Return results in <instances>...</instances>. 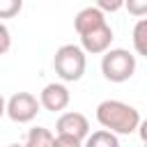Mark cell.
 <instances>
[{"label": "cell", "mask_w": 147, "mask_h": 147, "mask_svg": "<svg viewBox=\"0 0 147 147\" xmlns=\"http://www.w3.org/2000/svg\"><path fill=\"white\" fill-rule=\"evenodd\" d=\"M55 129L57 133L62 136H71L80 142H85V136L90 133V122L83 113H76V110H69V113H62L55 122Z\"/></svg>", "instance_id": "obj_7"}, {"label": "cell", "mask_w": 147, "mask_h": 147, "mask_svg": "<svg viewBox=\"0 0 147 147\" xmlns=\"http://www.w3.org/2000/svg\"><path fill=\"white\" fill-rule=\"evenodd\" d=\"M85 142H87L90 147H119L117 133H113V131H108V129H99V131H94L92 136L87 133V136H85Z\"/></svg>", "instance_id": "obj_10"}, {"label": "cell", "mask_w": 147, "mask_h": 147, "mask_svg": "<svg viewBox=\"0 0 147 147\" xmlns=\"http://www.w3.org/2000/svg\"><path fill=\"white\" fill-rule=\"evenodd\" d=\"M85 51L76 44H64L55 51L53 55V69L60 76V80L64 83H76L83 78L85 69H87V60H85Z\"/></svg>", "instance_id": "obj_2"}, {"label": "cell", "mask_w": 147, "mask_h": 147, "mask_svg": "<svg viewBox=\"0 0 147 147\" xmlns=\"http://www.w3.org/2000/svg\"><path fill=\"white\" fill-rule=\"evenodd\" d=\"M39 99L30 92H16L14 96H9V101L5 103V115L16 122V124H28L37 117L39 113Z\"/></svg>", "instance_id": "obj_4"}, {"label": "cell", "mask_w": 147, "mask_h": 147, "mask_svg": "<svg viewBox=\"0 0 147 147\" xmlns=\"http://www.w3.org/2000/svg\"><path fill=\"white\" fill-rule=\"evenodd\" d=\"M133 48H136V55H147V21L142 16L133 28Z\"/></svg>", "instance_id": "obj_11"}, {"label": "cell", "mask_w": 147, "mask_h": 147, "mask_svg": "<svg viewBox=\"0 0 147 147\" xmlns=\"http://www.w3.org/2000/svg\"><path fill=\"white\" fill-rule=\"evenodd\" d=\"M136 55L126 48H108L101 53V74L110 83H126L136 74Z\"/></svg>", "instance_id": "obj_3"}, {"label": "cell", "mask_w": 147, "mask_h": 147, "mask_svg": "<svg viewBox=\"0 0 147 147\" xmlns=\"http://www.w3.org/2000/svg\"><path fill=\"white\" fill-rule=\"evenodd\" d=\"M23 9V0H0V18H14Z\"/></svg>", "instance_id": "obj_12"}, {"label": "cell", "mask_w": 147, "mask_h": 147, "mask_svg": "<svg viewBox=\"0 0 147 147\" xmlns=\"http://www.w3.org/2000/svg\"><path fill=\"white\" fill-rule=\"evenodd\" d=\"M103 23H108V21H106V14H103L96 5H94V7H83V9L74 16V28H76L78 34H85V32H90V30L103 25Z\"/></svg>", "instance_id": "obj_8"}, {"label": "cell", "mask_w": 147, "mask_h": 147, "mask_svg": "<svg viewBox=\"0 0 147 147\" xmlns=\"http://www.w3.org/2000/svg\"><path fill=\"white\" fill-rule=\"evenodd\" d=\"M124 7H126V11H129L131 16H136V18H140V16L147 14V0H124Z\"/></svg>", "instance_id": "obj_13"}, {"label": "cell", "mask_w": 147, "mask_h": 147, "mask_svg": "<svg viewBox=\"0 0 147 147\" xmlns=\"http://www.w3.org/2000/svg\"><path fill=\"white\" fill-rule=\"evenodd\" d=\"M5 103H7V101H5V96H2V94H0V117H2V115H5Z\"/></svg>", "instance_id": "obj_17"}, {"label": "cell", "mask_w": 147, "mask_h": 147, "mask_svg": "<svg viewBox=\"0 0 147 147\" xmlns=\"http://www.w3.org/2000/svg\"><path fill=\"white\" fill-rule=\"evenodd\" d=\"M71 101V94L64 83H48L39 92V106L48 113H62Z\"/></svg>", "instance_id": "obj_5"}, {"label": "cell", "mask_w": 147, "mask_h": 147, "mask_svg": "<svg viewBox=\"0 0 147 147\" xmlns=\"http://www.w3.org/2000/svg\"><path fill=\"white\" fill-rule=\"evenodd\" d=\"M96 122L117 136H129L140 126V113L131 103H124L119 99H106L96 106Z\"/></svg>", "instance_id": "obj_1"}, {"label": "cell", "mask_w": 147, "mask_h": 147, "mask_svg": "<svg viewBox=\"0 0 147 147\" xmlns=\"http://www.w3.org/2000/svg\"><path fill=\"white\" fill-rule=\"evenodd\" d=\"M9 48H11V32H9V28L0 21V55H7Z\"/></svg>", "instance_id": "obj_15"}, {"label": "cell", "mask_w": 147, "mask_h": 147, "mask_svg": "<svg viewBox=\"0 0 147 147\" xmlns=\"http://www.w3.org/2000/svg\"><path fill=\"white\" fill-rule=\"evenodd\" d=\"M55 145H67V147H80L83 142L71 138V136H62V133H55Z\"/></svg>", "instance_id": "obj_16"}, {"label": "cell", "mask_w": 147, "mask_h": 147, "mask_svg": "<svg viewBox=\"0 0 147 147\" xmlns=\"http://www.w3.org/2000/svg\"><path fill=\"white\" fill-rule=\"evenodd\" d=\"M78 37H80V48L85 53H90V55H101L103 51L110 48V44L115 39L113 37V28L108 23H103V25H99V28L85 32V34H78Z\"/></svg>", "instance_id": "obj_6"}, {"label": "cell", "mask_w": 147, "mask_h": 147, "mask_svg": "<svg viewBox=\"0 0 147 147\" xmlns=\"http://www.w3.org/2000/svg\"><path fill=\"white\" fill-rule=\"evenodd\" d=\"M94 2L103 14H115L124 7V0H94Z\"/></svg>", "instance_id": "obj_14"}, {"label": "cell", "mask_w": 147, "mask_h": 147, "mask_svg": "<svg viewBox=\"0 0 147 147\" xmlns=\"http://www.w3.org/2000/svg\"><path fill=\"white\" fill-rule=\"evenodd\" d=\"M25 145L28 147H51V145H55V136L46 126H32L25 136Z\"/></svg>", "instance_id": "obj_9"}]
</instances>
